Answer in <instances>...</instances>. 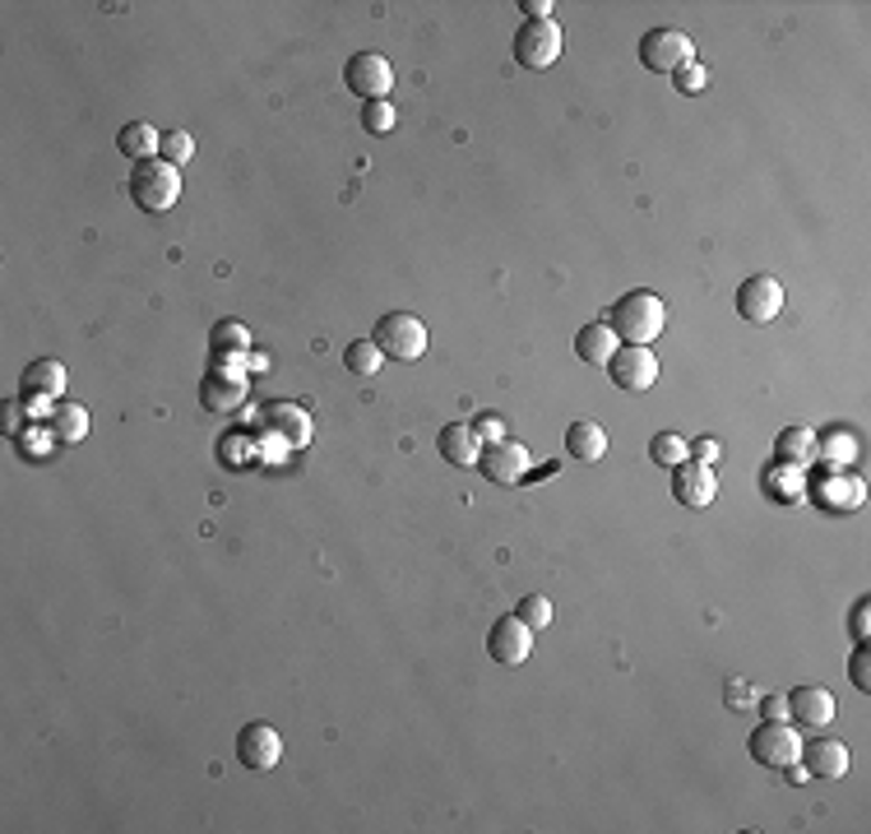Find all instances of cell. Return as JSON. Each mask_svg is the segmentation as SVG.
I'll list each match as a JSON object with an SVG mask.
<instances>
[{"label":"cell","mask_w":871,"mask_h":834,"mask_svg":"<svg viewBox=\"0 0 871 834\" xmlns=\"http://www.w3.org/2000/svg\"><path fill=\"white\" fill-rule=\"evenodd\" d=\"M752 700H756V690L746 686V682H733L728 686V705H752Z\"/></svg>","instance_id":"obj_37"},{"label":"cell","mask_w":871,"mask_h":834,"mask_svg":"<svg viewBox=\"0 0 871 834\" xmlns=\"http://www.w3.org/2000/svg\"><path fill=\"white\" fill-rule=\"evenodd\" d=\"M640 61L653 75H676L682 65L695 61V42L682 29H649L640 38Z\"/></svg>","instance_id":"obj_5"},{"label":"cell","mask_w":871,"mask_h":834,"mask_svg":"<svg viewBox=\"0 0 871 834\" xmlns=\"http://www.w3.org/2000/svg\"><path fill=\"white\" fill-rule=\"evenodd\" d=\"M395 122H399V112L390 107V98H380V103H367V107H361V126H367L371 135H390V130H395Z\"/></svg>","instance_id":"obj_30"},{"label":"cell","mask_w":871,"mask_h":834,"mask_svg":"<svg viewBox=\"0 0 871 834\" xmlns=\"http://www.w3.org/2000/svg\"><path fill=\"white\" fill-rule=\"evenodd\" d=\"M487 654L501 667H520L528 654H534V631H528L515 612L501 616V622L492 626V635H487Z\"/></svg>","instance_id":"obj_13"},{"label":"cell","mask_w":871,"mask_h":834,"mask_svg":"<svg viewBox=\"0 0 871 834\" xmlns=\"http://www.w3.org/2000/svg\"><path fill=\"white\" fill-rule=\"evenodd\" d=\"M617 348H621V339L612 334V325H608V320L585 325V329L575 334V352H579V362H589V367H608Z\"/></svg>","instance_id":"obj_21"},{"label":"cell","mask_w":871,"mask_h":834,"mask_svg":"<svg viewBox=\"0 0 871 834\" xmlns=\"http://www.w3.org/2000/svg\"><path fill=\"white\" fill-rule=\"evenodd\" d=\"M566 455L585 460V464H598L602 455H608V432H602L594 418H575L566 426Z\"/></svg>","instance_id":"obj_20"},{"label":"cell","mask_w":871,"mask_h":834,"mask_svg":"<svg viewBox=\"0 0 871 834\" xmlns=\"http://www.w3.org/2000/svg\"><path fill=\"white\" fill-rule=\"evenodd\" d=\"M779 312H784V283L779 278L752 274L737 288V316L746 325H769V320H779Z\"/></svg>","instance_id":"obj_9"},{"label":"cell","mask_w":871,"mask_h":834,"mask_svg":"<svg viewBox=\"0 0 871 834\" xmlns=\"http://www.w3.org/2000/svg\"><path fill=\"white\" fill-rule=\"evenodd\" d=\"M774 455L788 468H807L820 460V436L807 432V426H788V432H779V441H774Z\"/></svg>","instance_id":"obj_22"},{"label":"cell","mask_w":871,"mask_h":834,"mask_svg":"<svg viewBox=\"0 0 871 834\" xmlns=\"http://www.w3.org/2000/svg\"><path fill=\"white\" fill-rule=\"evenodd\" d=\"M765 709H769V719H784V709H788V700H769Z\"/></svg>","instance_id":"obj_40"},{"label":"cell","mask_w":871,"mask_h":834,"mask_svg":"<svg viewBox=\"0 0 871 834\" xmlns=\"http://www.w3.org/2000/svg\"><path fill=\"white\" fill-rule=\"evenodd\" d=\"M520 10H524L528 19H552V10H556V6H552V0H524Z\"/></svg>","instance_id":"obj_36"},{"label":"cell","mask_w":871,"mask_h":834,"mask_svg":"<svg viewBox=\"0 0 871 834\" xmlns=\"http://www.w3.org/2000/svg\"><path fill=\"white\" fill-rule=\"evenodd\" d=\"M65 362H56V357H42V362H29L23 367V399H61L65 394Z\"/></svg>","instance_id":"obj_19"},{"label":"cell","mask_w":871,"mask_h":834,"mask_svg":"<svg viewBox=\"0 0 871 834\" xmlns=\"http://www.w3.org/2000/svg\"><path fill=\"white\" fill-rule=\"evenodd\" d=\"M385 362H390V357L376 348V339H357V344H348V352H344V367H348L357 380H376Z\"/></svg>","instance_id":"obj_25"},{"label":"cell","mask_w":871,"mask_h":834,"mask_svg":"<svg viewBox=\"0 0 871 834\" xmlns=\"http://www.w3.org/2000/svg\"><path fill=\"white\" fill-rule=\"evenodd\" d=\"M867 616H871V608H867V599L853 608V640H867Z\"/></svg>","instance_id":"obj_38"},{"label":"cell","mask_w":871,"mask_h":834,"mask_svg":"<svg viewBox=\"0 0 871 834\" xmlns=\"http://www.w3.org/2000/svg\"><path fill=\"white\" fill-rule=\"evenodd\" d=\"M264 432H274L287 450H302V445H311V418L302 403L274 399V403H264Z\"/></svg>","instance_id":"obj_15"},{"label":"cell","mask_w":871,"mask_h":834,"mask_svg":"<svg viewBox=\"0 0 871 834\" xmlns=\"http://www.w3.org/2000/svg\"><path fill=\"white\" fill-rule=\"evenodd\" d=\"M830 460H843V464H849V460H853V436H835V441H830Z\"/></svg>","instance_id":"obj_35"},{"label":"cell","mask_w":871,"mask_h":834,"mask_svg":"<svg viewBox=\"0 0 871 834\" xmlns=\"http://www.w3.org/2000/svg\"><path fill=\"white\" fill-rule=\"evenodd\" d=\"M676 88H682V93H700V88H705L710 84V75H705V65H700V61H691V65H682V70H676Z\"/></svg>","instance_id":"obj_31"},{"label":"cell","mask_w":871,"mask_h":834,"mask_svg":"<svg viewBox=\"0 0 871 834\" xmlns=\"http://www.w3.org/2000/svg\"><path fill=\"white\" fill-rule=\"evenodd\" d=\"M562 29H556V19H528L524 29L515 33V61L524 70H547L562 61Z\"/></svg>","instance_id":"obj_6"},{"label":"cell","mask_w":871,"mask_h":834,"mask_svg":"<svg viewBox=\"0 0 871 834\" xmlns=\"http://www.w3.org/2000/svg\"><path fill=\"white\" fill-rule=\"evenodd\" d=\"M849 673H853V686H858V690H871V658H867V645H858V654H853V663H849Z\"/></svg>","instance_id":"obj_32"},{"label":"cell","mask_w":871,"mask_h":834,"mask_svg":"<svg viewBox=\"0 0 871 834\" xmlns=\"http://www.w3.org/2000/svg\"><path fill=\"white\" fill-rule=\"evenodd\" d=\"M473 426H478L482 445H492V441H505V426H501V418H496V413H482V418H478Z\"/></svg>","instance_id":"obj_33"},{"label":"cell","mask_w":871,"mask_h":834,"mask_svg":"<svg viewBox=\"0 0 871 834\" xmlns=\"http://www.w3.org/2000/svg\"><path fill=\"white\" fill-rule=\"evenodd\" d=\"M130 200L139 209H149V213L172 209L181 200V167L162 162V158L135 162V172H130Z\"/></svg>","instance_id":"obj_2"},{"label":"cell","mask_w":871,"mask_h":834,"mask_svg":"<svg viewBox=\"0 0 871 834\" xmlns=\"http://www.w3.org/2000/svg\"><path fill=\"white\" fill-rule=\"evenodd\" d=\"M515 616H520V622H524L528 631L538 635V631H547V626H552V603L543 599V593H528V599L515 608Z\"/></svg>","instance_id":"obj_29"},{"label":"cell","mask_w":871,"mask_h":834,"mask_svg":"<svg viewBox=\"0 0 871 834\" xmlns=\"http://www.w3.org/2000/svg\"><path fill=\"white\" fill-rule=\"evenodd\" d=\"M246 394H251V386H246V376H237V371H209L200 380V409L213 418L237 413L241 403H246Z\"/></svg>","instance_id":"obj_12"},{"label":"cell","mask_w":871,"mask_h":834,"mask_svg":"<svg viewBox=\"0 0 871 834\" xmlns=\"http://www.w3.org/2000/svg\"><path fill=\"white\" fill-rule=\"evenodd\" d=\"M649 460L659 464V468H676V464H686L691 460V441L686 436H676V432H659L649 441Z\"/></svg>","instance_id":"obj_26"},{"label":"cell","mask_w":871,"mask_h":834,"mask_svg":"<svg viewBox=\"0 0 871 834\" xmlns=\"http://www.w3.org/2000/svg\"><path fill=\"white\" fill-rule=\"evenodd\" d=\"M788 714L807 728H826L835 719V696L826 686H797L788 690Z\"/></svg>","instance_id":"obj_18"},{"label":"cell","mask_w":871,"mask_h":834,"mask_svg":"<svg viewBox=\"0 0 871 834\" xmlns=\"http://www.w3.org/2000/svg\"><path fill=\"white\" fill-rule=\"evenodd\" d=\"M344 84L361 103H380V98H390V88H395V65L380 52H357L344 70Z\"/></svg>","instance_id":"obj_8"},{"label":"cell","mask_w":871,"mask_h":834,"mask_svg":"<svg viewBox=\"0 0 871 834\" xmlns=\"http://www.w3.org/2000/svg\"><path fill=\"white\" fill-rule=\"evenodd\" d=\"M116 149L126 154V158H135V162H149L162 149V135L149 122H126V126L116 130Z\"/></svg>","instance_id":"obj_24"},{"label":"cell","mask_w":871,"mask_h":834,"mask_svg":"<svg viewBox=\"0 0 871 834\" xmlns=\"http://www.w3.org/2000/svg\"><path fill=\"white\" fill-rule=\"evenodd\" d=\"M752 760L756 766H769V770H788L802 760V732L784 719H765L756 732H752Z\"/></svg>","instance_id":"obj_4"},{"label":"cell","mask_w":871,"mask_h":834,"mask_svg":"<svg viewBox=\"0 0 871 834\" xmlns=\"http://www.w3.org/2000/svg\"><path fill=\"white\" fill-rule=\"evenodd\" d=\"M608 325H612V334L621 344H644L649 348L663 334V325H668V302L659 293H626L612 306Z\"/></svg>","instance_id":"obj_1"},{"label":"cell","mask_w":871,"mask_h":834,"mask_svg":"<svg viewBox=\"0 0 871 834\" xmlns=\"http://www.w3.org/2000/svg\"><path fill=\"white\" fill-rule=\"evenodd\" d=\"M436 450H441V460L454 464V468H473L478 455H482V436L473 422H445L441 436H436Z\"/></svg>","instance_id":"obj_16"},{"label":"cell","mask_w":871,"mask_h":834,"mask_svg":"<svg viewBox=\"0 0 871 834\" xmlns=\"http://www.w3.org/2000/svg\"><path fill=\"white\" fill-rule=\"evenodd\" d=\"M478 468H482V478L487 483H496V487H515V483H524L528 478V468H534V455L520 445V441H492V445H482V455H478Z\"/></svg>","instance_id":"obj_7"},{"label":"cell","mask_w":871,"mask_h":834,"mask_svg":"<svg viewBox=\"0 0 871 834\" xmlns=\"http://www.w3.org/2000/svg\"><path fill=\"white\" fill-rule=\"evenodd\" d=\"M209 344L223 352V357H237V352H251V329L241 325V320H218L213 325V334H209Z\"/></svg>","instance_id":"obj_27"},{"label":"cell","mask_w":871,"mask_h":834,"mask_svg":"<svg viewBox=\"0 0 871 834\" xmlns=\"http://www.w3.org/2000/svg\"><path fill=\"white\" fill-rule=\"evenodd\" d=\"M0 413H6V432H14V426H19V409H14V403H6Z\"/></svg>","instance_id":"obj_39"},{"label":"cell","mask_w":871,"mask_h":834,"mask_svg":"<svg viewBox=\"0 0 871 834\" xmlns=\"http://www.w3.org/2000/svg\"><path fill=\"white\" fill-rule=\"evenodd\" d=\"M691 455H695V464H710V468H714V460H718V441H714V436H700V441L691 445Z\"/></svg>","instance_id":"obj_34"},{"label":"cell","mask_w":871,"mask_h":834,"mask_svg":"<svg viewBox=\"0 0 871 834\" xmlns=\"http://www.w3.org/2000/svg\"><path fill=\"white\" fill-rule=\"evenodd\" d=\"M237 760L246 770H274L283 760V732L270 724H246L237 732Z\"/></svg>","instance_id":"obj_11"},{"label":"cell","mask_w":871,"mask_h":834,"mask_svg":"<svg viewBox=\"0 0 871 834\" xmlns=\"http://www.w3.org/2000/svg\"><path fill=\"white\" fill-rule=\"evenodd\" d=\"M608 376H612L617 390L640 394V390H649L653 380H659V357H653V348H644V344H626V348L612 352Z\"/></svg>","instance_id":"obj_10"},{"label":"cell","mask_w":871,"mask_h":834,"mask_svg":"<svg viewBox=\"0 0 871 834\" xmlns=\"http://www.w3.org/2000/svg\"><path fill=\"white\" fill-rule=\"evenodd\" d=\"M46 436L56 445H80L88 436V409L84 403H56L52 418H46Z\"/></svg>","instance_id":"obj_23"},{"label":"cell","mask_w":871,"mask_h":834,"mask_svg":"<svg viewBox=\"0 0 871 834\" xmlns=\"http://www.w3.org/2000/svg\"><path fill=\"white\" fill-rule=\"evenodd\" d=\"M802 766L816 779H843L849 774V747L835 737H816V742H802Z\"/></svg>","instance_id":"obj_17"},{"label":"cell","mask_w":871,"mask_h":834,"mask_svg":"<svg viewBox=\"0 0 871 834\" xmlns=\"http://www.w3.org/2000/svg\"><path fill=\"white\" fill-rule=\"evenodd\" d=\"M158 158H162V162H172V167H186L190 158H196V139H190L186 130H167V135H162Z\"/></svg>","instance_id":"obj_28"},{"label":"cell","mask_w":871,"mask_h":834,"mask_svg":"<svg viewBox=\"0 0 871 834\" xmlns=\"http://www.w3.org/2000/svg\"><path fill=\"white\" fill-rule=\"evenodd\" d=\"M672 496L682 500L686 510H705V506H714V496H718L714 468H710V464H695V460L676 464V468H672Z\"/></svg>","instance_id":"obj_14"},{"label":"cell","mask_w":871,"mask_h":834,"mask_svg":"<svg viewBox=\"0 0 871 834\" xmlns=\"http://www.w3.org/2000/svg\"><path fill=\"white\" fill-rule=\"evenodd\" d=\"M371 339H376V348L385 357H395V362H418V357L427 352V344H431V334H427V325L413 312H390V316H380Z\"/></svg>","instance_id":"obj_3"}]
</instances>
